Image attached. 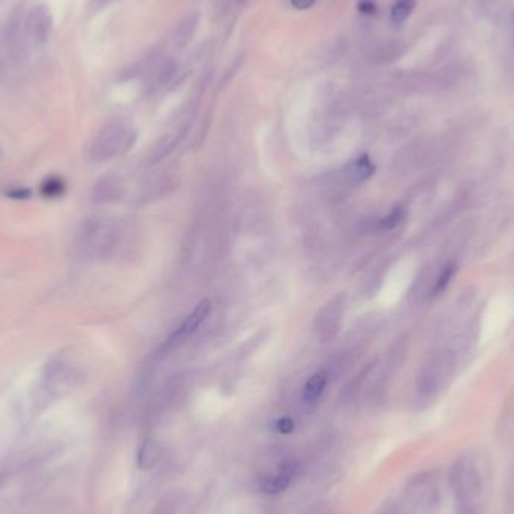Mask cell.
Here are the masks:
<instances>
[{"instance_id": "obj_1", "label": "cell", "mask_w": 514, "mask_h": 514, "mask_svg": "<svg viewBox=\"0 0 514 514\" xmlns=\"http://www.w3.org/2000/svg\"><path fill=\"white\" fill-rule=\"evenodd\" d=\"M450 478L459 505L474 507L475 498L481 490V478L478 475L475 466L466 459H459L451 468Z\"/></svg>"}, {"instance_id": "obj_2", "label": "cell", "mask_w": 514, "mask_h": 514, "mask_svg": "<svg viewBox=\"0 0 514 514\" xmlns=\"http://www.w3.org/2000/svg\"><path fill=\"white\" fill-rule=\"evenodd\" d=\"M113 238L115 232L110 224L98 220L86 221L78 233V247L84 256L100 257L111 248Z\"/></svg>"}, {"instance_id": "obj_3", "label": "cell", "mask_w": 514, "mask_h": 514, "mask_svg": "<svg viewBox=\"0 0 514 514\" xmlns=\"http://www.w3.org/2000/svg\"><path fill=\"white\" fill-rule=\"evenodd\" d=\"M127 140V131L124 127L118 124L107 125L101 129L100 134L95 137V140L91 146V158L93 161H107L113 158L122 147H124Z\"/></svg>"}, {"instance_id": "obj_4", "label": "cell", "mask_w": 514, "mask_h": 514, "mask_svg": "<svg viewBox=\"0 0 514 514\" xmlns=\"http://www.w3.org/2000/svg\"><path fill=\"white\" fill-rule=\"evenodd\" d=\"M298 470H300L298 461L284 460L283 463L278 465L275 472L264 478L262 483H260V490L268 495H277L280 492H284L287 487L291 486L296 474H298Z\"/></svg>"}, {"instance_id": "obj_5", "label": "cell", "mask_w": 514, "mask_h": 514, "mask_svg": "<svg viewBox=\"0 0 514 514\" xmlns=\"http://www.w3.org/2000/svg\"><path fill=\"white\" fill-rule=\"evenodd\" d=\"M209 313H211V301H209V300H202L194 307V310L190 313V316L184 320V324H182L176 329V333L170 337L169 345L170 346H176L178 343L185 342V340L190 336H193L196 333V331L200 328V325L203 324V322L206 320V318L209 316Z\"/></svg>"}, {"instance_id": "obj_6", "label": "cell", "mask_w": 514, "mask_h": 514, "mask_svg": "<svg viewBox=\"0 0 514 514\" xmlns=\"http://www.w3.org/2000/svg\"><path fill=\"white\" fill-rule=\"evenodd\" d=\"M71 374V369L64 360L50 362L44 376V393H47V397H56L60 391H64Z\"/></svg>"}, {"instance_id": "obj_7", "label": "cell", "mask_w": 514, "mask_h": 514, "mask_svg": "<svg viewBox=\"0 0 514 514\" xmlns=\"http://www.w3.org/2000/svg\"><path fill=\"white\" fill-rule=\"evenodd\" d=\"M51 23L53 20H51L47 6L39 5L33 8L28 19V29L32 38L38 42H46L51 32Z\"/></svg>"}, {"instance_id": "obj_8", "label": "cell", "mask_w": 514, "mask_h": 514, "mask_svg": "<svg viewBox=\"0 0 514 514\" xmlns=\"http://www.w3.org/2000/svg\"><path fill=\"white\" fill-rule=\"evenodd\" d=\"M199 19H200L199 14L193 12V14L187 15L185 19L178 24V28L175 29V32H173V35H172L173 46H176L178 48H182V47H185L191 39H193L194 33L199 28Z\"/></svg>"}, {"instance_id": "obj_9", "label": "cell", "mask_w": 514, "mask_h": 514, "mask_svg": "<svg viewBox=\"0 0 514 514\" xmlns=\"http://www.w3.org/2000/svg\"><path fill=\"white\" fill-rule=\"evenodd\" d=\"M161 460V447L158 442L146 439L137 451V466L142 470H149L160 463Z\"/></svg>"}, {"instance_id": "obj_10", "label": "cell", "mask_w": 514, "mask_h": 514, "mask_svg": "<svg viewBox=\"0 0 514 514\" xmlns=\"http://www.w3.org/2000/svg\"><path fill=\"white\" fill-rule=\"evenodd\" d=\"M328 383V373L325 370H319L311 374L306 385L302 388V398L306 403H315L324 394L325 387Z\"/></svg>"}, {"instance_id": "obj_11", "label": "cell", "mask_w": 514, "mask_h": 514, "mask_svg": "<svg viewBox=\"0 0 514 514\" xmlns=\"http://www.w3.org/2000/svg\"><path fill=\"white\" fill-rule=\"evenodd\" d=\"M374 170H376V167H374L371 160L367 155H362L360 160H356L354 164L349 165L347 175H349V179L354 184H360V182L367 181L373 175Z\"/></svg>"}, {"instance_id": "obj_12", "label": "cell", "mask_w": 514, "mask_h": 514, "mask_svg": "<svg viewBox=\"0 0 514 514\" xmlns=\"http://www.w3.org/2000/svg\"><path fill=\"white\" fill-rule=\"evenodd\" d=\"M403 53V46L397 41H389L374 50L373 60L376 64H389Z\"/></svg>"}, {"instance_id": "obj_13", "label": "cell", "mask_w": 514, "mask_h": 514, "mask_svg": "<svg viewBox=\"0 0 514 514\" xmlns=\"http://www.w3.org/2000/svg\"><path fill=\"white\" fill-rule=\"evenodd\" d=\"M66 184L60 176H48L41 184V194L46 199H57L64 196Z\"/></svg>"}, {"instance_id": "obj_14", "label": "cell", "mask_w": 514, "mask_h": 514, "mask_svg": "<svg viewBox=\"0 0 514 514\" xmlns=\"http://www.w3.org/2000/svg\"><path fill=\"white\" fill-rule=\"evenodd\" d=\"M415 8V0H397L391 10V20L396 24H402L407 20Z\"/></svg>"}, {"instance_id": "obj_15", "label": "cell", "mask_w": 514, "mask_h": 514, "mask_svg": "<svg viewBox=\"0 0 514 514\" xmlns=\"http://www.w3.org/2000/svg\"><path fill=\"white\" fill-rule=\"evenodd\" d=\"M176 68H178V64L173 59H165L164 62H161L155 71V78H156V82H158V84L167 83L170 78L175 75Z\"/></svg>"}, {"instance_id": "obj_16", "label": "cell", "mask_w": 514, "mask_h": 514, "mask_svg": "<svg viewBox=\"0 0 514 514\" xmlns=\"http://www.w3.org/2000/svg\"><path fill=\"white\" fill-rule=\"evenodd\" d=\"M405 220V211L403 208H396L391 211L385 219H382L379 221V228L382 230H393L396 228H398L400 224H402V221Z\"/></svg>"}, {"instance_id": "obj_17", "label": "cell", "mask_w": 514, "mask_h": 514, "mask_svg": "<svg viewBox=\"0 0 514 514\" xmlns=\"http://www.w3.org/2000/svg\"><path fill=\"white\" fill-rule=\"evenodd\" d=\"M455 269H456L455 264H447L446 266L442 268V271H441V274L438 277V280H437V283H434V287H433V293L434 295H439V293H442L443 291L447 289V286H448L450 280L452 278V274H455Z\"/></svg>"}, {"instance_id": "obj_18", "label": "cell", "mask_w": 514, "mask_h": 514, "mask_svg": "<svg viewBox=\"0 0 514 514\" xmlns=\"http://www.w3.org/2000/svg\"><path fill=\"white\" fill-rule=\"evenodd\" d=\"M113 188H115V184L110 179L100 182L93 191L95 202H107V200H110L113 197Z\"/></svg>"}, {"instance_id": "obj_19", "label": "cell", "mask_w": 514, "mask_h": 514, "mask_svg": "<svg viewBox=\"0 0 514 514\" xmlns=\"http://www.w3.org/2000/svg\"><path fill=\"white\" fill-rule=\"evenodd\" d=\"M295 429V423L291 416H282L275 421V430L283 434H289Z\"/></svg>"}, {"instance_id": "obj_20", "label": "cell", "mask_w": 514, "mask_h": 514, "mask_svg": "<svg viewBox=\"0 0 514 514\" xmlns=\"http://www.w3.org/2000/svg\"><path fill=\"white\" fill-rule=\"evenodd\" d=\"M32 194V191L29 188H23V187H15L12 190H10L6 193V196L10 199H15V200H23V199H29Z\"/></svg>"}, {"instance_id": "obj_21", "label": "cell", "mask_w": 514, "mask_h": 514, "mask_svg": "<svg viewBox=\"0 0 514 514\" xmlns=\"http://www.w3.org/2000/svg\"><path fill=\"white\" fill-rule=\"evenodd\" d=\"M316 0H292V5L296 8V10H307Z\"/></svg>"}, {"instance_id": "obj_22", "label": "cell", "mask_w": 514, "mask_h": 514, "mask_svg": "<svg viewBox=\"0 0 514 514\" xmlns=\"http://www.w3.org/2000/svg\"><path fill=\"white\" fill-rule=\"evenodd\" d=\"M247 2H250V0H238V3H241V5H244V3H247Z\"/></svg>"}]
</instances>
